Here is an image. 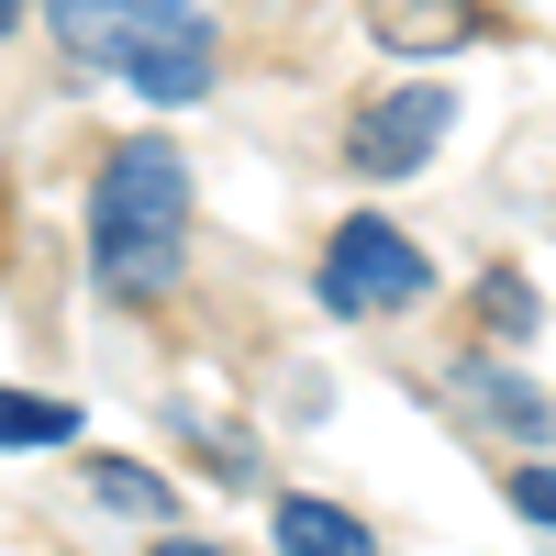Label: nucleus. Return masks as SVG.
<instances>
[{"mask_svg": "<svg viewBox=\"0 0 556 556\" xmlns=\"http://www.w3.org/2000/svg\"><path fill=\"white\" fill-rule=\"evenodd\" d=\"M424 290H434V267H424V245H412L401 223H379V212L334 223V245H323V312L367 323V312H412Z\"/></svg>", "mask_w": 556, "mask_h": 556, "instance_id": "nucleus-3", "label": "nucleus"}, {"mask_svg": "<svg viewBox=\"0 0 556 556\" xmlns=\"http://www.w3.org/2000/svg\"><path fill=\"white\" fill-rule=\"evenodd\" d=\"M513 513L556 534V456H534V468H513Z\"/></svg>", "mask_w": 556, "mask_h": 556, "instance_id": "nucleus-10", "label": "nucleus"}, {"mask_svg": "<svg viewBox=\"0 0 556 556\" xmlns=\"http://www.w3.org/2000/svg\"><path fill=\"white\" fill-rule=\"evenodd\" d=\"M89 267H101L112 301H156L190 267V167H178L167 134H134L101 156L89 178Z\"/></svg>", "mask_w": 556, "mask_h": 556, "instance_id": "nucleus-1", "label": "nucleus"}, {"mask_svg": "<svg viewBox=\"0 0 556 556\" xmlns=\"http://www.w3.org/2000/svg\"><path fill=\"white\" fill-rule=\"evenodd\" d=\"M367 34L390 45V56H456V45L501 34L479 0H367Z\"/></svg>", "mask_w": 556, "mask_h": 556, "instance_id": "nucleus-5", "label": "nucleus"}, {"mask_svg": "<svg viewBox=\"0 0 556 556\" xmlns=\"http://www.w3.org/2000/svg\"><path fill=\"white\" fill-rule=\"evenodd\" d=\"M156 556H223V545H201V534H156Z\"/></svg>", "mask_w": 556, "mask_h": 556, "instance_id": "nucleus-11", "label": "nucleus"}, {"mask_svg": "<svg viewBox=\"0 0 556 556\" xmlns=\"http://www.w3.org/2000/svg\"><path fill=\"white\" fill-rule=\"evenodd\" d=\"M67 34V56L134 78L146 101H201L212 89V23L190 0H45Z\"/></svg>", "mask_w": 556, "mask_h": 556, "instance_id": "nucleus-2", "label": "nucleus"}, {"mask_svg": "<svg viewBox=\"0 0 556 556\" xmlns=\"http://www.w3.org/2000/svg\"><path fill=\"white\" fill-rule=\"evenodd\" d=\"M456 390H468L501 434H523V445H534V434H556V401H545L534 379H513V367H490V356H468V367H456Z\"/></svg>", "mask_w": 556, "mask_h": 556, "instance_id": "nucleus-6", "label": "nucleus"}, {"mask_svg": "<svg viewBox=\"0 0 556 556\" xmlns=\"http://www.w3.org/2000/svg\"><path fill=\"white\" fill-rule=\"evenodd\" d=\"M445 123H456V101H445V89H401V101H367V112H356V134H345V167H356V178H412V167L445 146Z\"/></svg>", "mask_w": 556, "mask_h": 556, "instance_id": "nucleus-4", "label": "nucleus"}, {"mask_svg": "<svg viewBox=\"0 0 556 556\" xmlns=\"http://www.w3.org/2000/svg\"><path fill=\"white\" fill-rule=\"evenodd\" d=\"M278 556H379V534H367L356 513H334V501L290 490L278 501Z\"/></svg>", "mask_w": 556, "mask_h": 556, "instance_id": "nucleus-7", "label": "nucleus"}, {"mask_svg": "<svg viewBox=\"0 0 556 556\" xmlns=\"http://www.w3.org/2000/svg\"><path fill=\"white\" fill-rule=\"evenodd\" d=\"M78 434V401H34V390H0V445H67Z\"/></svg>", "mask_w": 556, "mask_h": 556, "instance_id": "nucleus-8", "label": "nucleus"}, {"mask_svg": "<svg viewBox=\"0 0 556 556\" xmlns=\"http://www.w3.org/2000/svg\"><path fill=\"white\" fill-rule=\"evenodd\" d=\"M12 12H23V0H0V34H12Z\"/></svg>", "mask_w": 556, "mask_h": 556, "instance_id": "nucleus-12", "label": "nucleus"}, {"mask_svg": "<svg viewBox=\"0 0 556 556\" xmlns=\"http://www.w3.org/2000/svg\"><path fill=\"white\" fill-rule=\"evenodd\" d=\"M89 490H101L112 513H134V523H167V479L134 468V456H101V468H89Z\"/></svg>", "mask_w": 556, "mask_h": 556, "instance_id": "nucleus-9", "label": "nucleus"}]
</instances>
